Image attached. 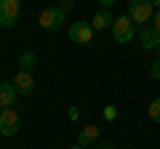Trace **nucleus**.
I'll return each instance as SVG.
<instances>
[{
  "instance_id": "nucleus-1",
  "label": "nucleus",
  "mask_w": 160,
  "mask_h": 149,
  "mask_svg": "<svg viewBox=\"0 0 160 149\" xmlns=\"http://www.w3.org/2000/svg\"><path fill=\"white\" fill-rule=\"evenodd\" d=\"M112 37H115V43H133V37H136V24L128 19V13L115 19V24H112Z\"/></svg>"
},
{
  "instance_id": "nucleus-2",
  "label": "nucleus",
  "mask_w": 160,
  "mask_h": 149,
  "mask_svg": "<svg viewBox=\"0 0 160 149\" xmlns=\"http://www.w3.org/2000/svg\"><path fill=\"white\" fill-rule=\"evenodd\" d=\"M152 0H128V19H131L133 24H144L152 19Z\"/></svg>"
},
{
  "instance_id": "nucleus-3",
  "label": "nucleus",
  "mask_w": 160,
  "mask_h": 149,
  "mask_svg": "<svg viewBox=\"0 0 160 149\" xmlns=\"http://www.w3.org/2000/svg\"><path fill=\"white\" fill-rule=\"evenodd\" d=\"M19 13H22V3L19 0H0V27H16Z\"/></svg>"
},
{
  "instance_id": "nucleus-4",
  "label": "nucleus",
  "mask_w": 160,
  "mask_h": 149,
  "mask_svg": "<svg viewBox=\"0 0 160 149\" xmlns=\"http://www.w3.org/2000/svg\"><path fill=\"white\" fill-rule=\"evenodd\" d=\"M64 19H67V13L56 6V8H46V11L40 13L38 24H40L43 29H51V32H53V29H62V27H64Z\"/></svg>"
},
{
  "instance_id": "nucleus-5",
  "label": "nucleus",
  "mask_w": 160,
  "mask_h": 149,
  "mask_svg": "<svg viewBox=\"0 0 160 149\" xmlns=\"http://www.w3.org/2000/svg\"><path fill=\"white\" fill-rule=\"evenodd\" d=\"M93 32H96V29H93L88 22H72V24H69V40L78 43V46L91 43L93 40Z\"/></svg>"
},
{
  "instance_id": "nucleus-6",
  "label": "nucleus",
  "mask_w": 160,
  "mask_h": 149,
  "mask_svg": "<svg viewBox=\"0 0 160 149\" xmlns=\"http://www.w3.org/2000/svg\"><path fill=\"white\" fill-rule=\"evenodd\" d=\"M0 133H3L6 138H11V136L19 133V115H16L13 107H8V109L0 112Z\"/></svg>"
},
{
  "instance_id": "nucleus-7",
  "label": "nucleus",
  "mask_w": 160,
  "mask_h": 149,
  "mask_svg": "<svg viewBox=\"0 0 160 149\" xmlns=\"http://www.w3.org/2000/svg\"><path fill=\"white\" fill-rule=\"evenodd\" d=\"M139 43H142L144 51H158V46H160V32H158L155 27L142 29V32H139Z\"/></svg>"
},
{
  "instance_id": "nucleus-8",
  "label": "nucleus",
  "mask_w": 160,
  "mask_h": 149,
  "mask_svg": "<svg viewBox=\"0 0 160 149\" xmlns=\"http://www.w3.org/2000/svg\"><path fill=\"white\" fill-rule=\"evenodd\" d=\"M13 88H16L19 96H29V93L35 91V80L29 72H19L16 77H13Z\"/></svg>"
},
{
  "instance_id": "nucleus-9",
  "label": "nucleus",
  "mask_w": 160,
  "mask_h": 149,
  "mask_svg": "<svg viewBox=\"0 0 160 149\" xmlns=\"http://www.w3.org/2000/svg\"><path fill=\"white\" fill-rule=\"evenodd\" d=\"M16 88H13V83H0V109H8V107H13V101H16Z\"/></svg>"
},
{
  "instance_id": "nucleus-10",
  "label": "nucleus",
  "mask_w": 160,
  "mask_h": 149,
  "mask_svg": "<svg viewBox=\"0 0 160 149\" xmlns=\"http://www.w3.org/2000/svg\"><path fill=\"white\" fill-rule=\"evenodd\" d=\"M96 138H99V128L96 125H86V128L78 131V144L80 147H88V144H93Z\"/></svg>"
},
{
  "instance_id": "nucleus-11",
  "label": "nucleus",
  "mask_w": 160,
  "mask_h": 149,
  "mask_svg": "<svg viewBox=\"0 0 160 149\" xmlns=\"http://www.w3.org/2000/svg\"><path fill=\"white\" fill-rule=\"evenodd\" d=\"M112 24H115V19H112V11H99L96 16L91 19V27L96 29V32H102V29L112 27Z\"/></svg>"
},
{
  "instance_id": "nucleus-12",
  "label": "nucleus",
  "mask_w": 160,
  "mask_h": 149,
  "mask_svg": "<svg viewBox=\"0 0 160 149\" xmlns=\"http://www.w3.org/2000/svg\"><path fill=\"white\" fill-rule=\"evenodd\" d=\"M35 67H38V56H35L32 51H27V53L19 56V72H32Z\"/></svg>"
},
{
  "instance_id": "nucleus-13",
  "label": "nucleus",
  "mask_w": 160,
  "mask_h": 149,
  "mask_svg": "<svg viewBox=\"0 0 160 149\" xmlns=\"http://www.w3.org/2000/svg\"><path fill=\"white\" fill-rule=\"evenodd\" d=\"M149 120H155V123H160V96L158 99H152V104H149Z\"/></svg>"
},
{
  "instance_id": "nucleus-14",
  "label": "nucleus",
  "mask_w": 160,
  "mask_h": 149,
  "mask_svg": "<svg viewBox=\"0 0 160 149\" xmlns=\"http://www.w3.org/2000/svg\"><path fill=\"white\" fill-rule=\"evenodd\" d=\"M149 77H152V80H160V61L152 64V69H149Z\"/></svg>"
},
{
  "instance_id": "nucleus-15",
  "label": "nucleus",
  "mask_w": 160,
  "mask_h": 149,
  "mask_svg": "<svg viewBox=\"0 0 160 149\" xmlns=\"http://www.w3.org/2000/svg\"><path fill=\"white\" fill-rule=\"evenodd\" d=\"M59 8L67 13V11H72V8H75V3H72V0H59Z\"/></svg>"
},
{
  "instance_id": "nucleus-16",
  "label": "nucleus",
  "mask_w": 160,
  "mask_h": 149,
  "mask_svg": "<svg viewBox=\"0 0 160 149\" xmlns=\"http://www.w3.org/2000/svg\"><path fill=\"white\" fill-rule=\"evenodd\" d=\"M118 0H99V6H102V11H109V8L115 6Z\"/></svg>"
},
{
  "instance_id": "nucleus-17",
  "label": "nucleus",
  "mask_w": 160,
  "mask_h": 149,
  "mask_svg": "<svg viewBox=\"0 0 160 149\" xmlns=\"http://www.w3.org/2000/svg\"><path fill=\"white\" fill-rule=\"evenodd\" d=\"M104 117H109V120H112V117H118V109H115V107H109L107 112H104Z\"/></svg>"
},
{
  "instance_id": "nucleus-18",
  "label": "nucleus",
  "mask_w": 160,
  "mask_h": 149,
  "mask_svg": "<svg viewBox=\"0 0 160 149\" xmlns=\"http://www.w3.org/2000/svg\"><path fill=\"white\" fill-rule=\"evenodd\" d=\"M155 29H158V32H160V11L155 13Z\"/></svg>"
},
{
  "instance_id": "nucleus-19",
  "label": "nucleus",
  "mask_w": 160,
  "mask_h": 149,
  "mask_svg": "<svg viewBox=\"0 0 160 149\" xmlns=\"http://www.w3.org/2000/svg\"><path fill=\"white\" fill-rule=\"evenodd\" d=\"M99 149H115V147H112V144H102V147H99Z\"/></svg>"
},
{
  "instance_id": "nucleus-20",
  "label": "nucleus",
  "mask_w": 160,
  "mask_h": 149,
  "mask_svg": "<svg viewBox=\"0 0 160 149\" xmlns=\"http://www.w3.org/2000/svg\"><path fill=\"white\" fill-rule=\"evenodd\" d=\"M152 6H158V11H160V0H152Z\"/></svg>"
},
{
  "instance_id": "nucleus-21",
  "label": "nucleus",
  "mask_w": 160,
  "mask_h": 149,
  "mask_svg": "<svg viewBox=\"0 0 160 149\" xmlns=\"http://www.w3.org/2000/svg\"><path fill=\"white\" fill-rule=\"evenodd\" d=\"M69 149H86V147H80V144H75V147H69Z\"/></svg>"
},
{
  "instance_id": "nucleus-22",
  "label": "nucleus",
  "mask_w": 160,
  "mask_h": 149,
  "mask_svg": "<svg viewBox=\"0 0 160 149\" xmlns=\"http://www.w3.org/2000/svg\"><path fill=\"white\" fill-rule=\"evenodd\" d=\"M158 51H160V46H158Z\"/></svg>"
},
{
  "instance_id": "nucleus-23",
  "label": "nucleus",
  "mask_w": 160,
  "mask_h": 149,
  "mask_svg": "<svg viewBox=\"0 0 160 149\" xmlns=\"http://www.w3.org/2000/svg\"><path fill=\"white\" fill-rule=\"evenodd\" d=\"M0 112H3V109H0Z\"/></svg>"
}]
</instances>
